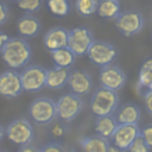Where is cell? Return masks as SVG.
<instances>
[{
	"label": "cell",
	"mask_w": 152,
	"mask_h": 152,
	"mask_svg": "<svg viewBox=\"0 0 152 152\" xmlns=\"http://www.w3.org/2000/svg\"><path fill=\"white\" fill-rule=\"evenodd\" d=\"M2 61L11 69H21L26 66L31 59L32 50L30 44L19 37H10L1 50Z\"/></svg>",
	"instance_id": "cell-1"
},
{
	"label": "cell",
	"mask_w": 152,
	"mask_h": 152,
	"mask_svg": "<svg viewBox=\"0 0 152 152\" xmlns=\"http://www.w3.org/2000/svg\"><path fill=\"white\" fill-rule=\"evenodd\" d=\"M90 110L96 116L114 114L119 107L118 91L110 90L104 87L97 88L90 99Z\"/></svg>",
	"instance_id": "cell-2"
},
{
	"label": "cell",
	"mask_w": 152,
	"mask_h": 152,
	"mask_svg": "<svg viewBox=\"0 0 152 152\" xmlns=\"http://www.w3.org/2000/svg\"><path fill=\"white\" fill-rule=\"evenodd\" d=\"M28 115L38 125H49L57 119L56 101L50 97H37L28 107Z\"/></svg>",
	"instance_id": "cell-3"
},
{
	"label": "cell",
	"mask_w": 152,
	"mask_h": 152,
	"mask_svg": "<svg viewBox=\"0 0 152 152\" xmlns=\"http://www.w3.org/2000/svg\"><path fill=\"white\" fill-rule=\"evenodd\" d=\"M5 134L12 144L21 147L31 144L34 138V129L27 119L19 118L8 124L5 129Z\"/></svg>",
	"instance_id": "cell-4"
},
{
	"label": "cell",
	"mask_w": 152,
	"mask_h": 152,
	"mask_svg": "<svg viewBox=\"0 0 152 152\" xmlns=\"http://www.w3.org/2000/svg\"><path fill=\"white\" fill-rule=\"evenodd\" d=\"M56 106L57 118L64 122H70L74 119H76L83 110L84 101L82 96L74 93H68L59 96V99L56 102Z\"/></svg>",
	"instance_id": "cell-5"
},
{
	"label": "cell",
	"mask_w": 152,
	"mask_h": 152,
	"mask_svg": "<svg viewBox=\"0 0 152 152\" xmlns=\"http://www.w3.org/2000/svg\"><path fill=\"white\" fill-rule=\"evenodd\" d=\"M144 24H145L144 17L137 10L121 11V13L115 19V25L118 31L126 37H131L139 33L142 30Z\"/></svg>",
	"instance_id": "cell-6"
},
{
	"label": "cell",
	"mask_w": 152,
	"mask_h": 152,
	"mask_svg": "<svg viewBox=\"0 0 152 152\" xmlns=\"http://www.w3.org/2000/svg\"><path fill=\"white\" fill-rule=\"evenodd\" d=\"M95 40L93 32L84 26L75 27L69 31L68 36V48L76 55V57L87 55L90 45Z\"/></svg>",
	"instance_id": "cell-7"
},
{
	"label": "cell",
	"mask_w": 152,
	"mask_h": 152,
	"mask_svg": "<svg viewBox=\"0 0 152 152\" xmlns=\"http://www.w3.org/2000/svg\"><path fill=\"white\" fill-rule=\"evenodd\" d=\"M116 48L112 43L104 40H94L87 52V56L90 62L97 66L112 64V62L116 58Z\"/></svg>",
	"instance_id": "cell-8"
},
{
	"label": "cell",
	"mask_w": 152,
	"mask_h": 152,
	"mask_svg": "<svg viewBox=\"0 0 152 152\" xmlns=\"http://www.w3.org/2000/svg\"><path fill=\"white\" fill-rule=\"evenodd\" d=\"M46 69L40 65L25 66L20 72L23 90L28 93H36L42 90L46 86Z\"/></svg>",
	"instance_id": "cell-9"
},
{
	"label": "cell",
	"mask_w": 152,
	"mask_h": 152,
	"mask_svg": "<svg viewBox=\"0 0 152 152\" xmlns=\"http://www.w3.org/2000/svg\"><path fill=\"white\" fill-rule=\"evenodd\" d=\"M101 87L108 88L114 91H119L126 83V74L121 68L114 64L101 66L99 74Z\"/></svg>",
	"instance_id": "cell-10"
},
{
	"label": "cell",
	"mask_w": 152,
	"mask_h": 152,
	"mask_svg": "<svg viewBox=\"0 0 152 152\" xmlns=\"http://www.w3.org/2000/svg\"><path fill=\"white\" fill-rule=\"evenodd\" d=\"M139 135H140V127L138 125L119 124L110 140L113 145L120 148L121 151H127Z\"/></svg>",
	"instance_id": "cell-11"
},
{
	"label": "cell",
	"mask_w": 152,
	"mask_h": 152,
	"mask_svg": "<svg viewBox=\"0 0 152 152\" xmlns=\"http://www.w3.org/2000/svg\"><path fill=\"white\" fill-rule=\"evenodd\" d=\"M23 84L20 78V72L14 69L5 70L0 74V95L13 99L21 94Z\"/></svg>",
	"instance_id": "cell-12"
},
{
	"label": "cell",
	"mask_w": 152,
	"mask_h": 152,
	"mask_svg": "<svg viewBox=\"0 0 152 152\" xmlns=\"http://www.w3.org/2000/svg\"><path fill=\"white\" fill-rule=\"evenodd\" d=\"M66 86L69 87L71 93L82 96L91 91L94 87V82L90 74L84 69H74V70H70Z\"/></svg>",
	"instance_id": "cell-13"
},
{
	"label": "cell",
	"mask_w": 152,
	"mask_h": 152,
	"mask_svg": "<svg viewBox=\"0 0 152 152\" xmlns=\"http://www.w3.org/2000/svg\"><path fill=\"white\" fill-rule=\"evenodd\" d=\"M118 124H128V125H138L141 118V109L138 104L127 102L118 107L115 113L113 114Z\"/></svg>",
	"instance_id": "cell-14"
},
{
	"label": "cell",
	"mask_w": 152,
	"mask_h": 152,
	"mask_svg": "<svg viewBox=\"0 0 152 152\" xmlns=\"http://www.w3.org/2000/svg\"><path fill=\"white\" fill-rule=\"evenodd\" d=\"M68 36H69V31L61 26L50 28L45 33L43 39L45 49L51 52L57 49L65 48L68 45Z\"/></svg>",
	"instance_id": "cell-15"
},
{
	"label": "cell",
	"mask_w": 152,
	"mask_h": 152,
	"mask_svg": "<svg viewBox=\"0 0 152 152\" xmlns=\"http://www.w3.org/2000/svg\"><path fill=\"white\" fill-rule=\"evenodd\" d=\"M70 75V69L68 68H62V66H52L48 69L46 71V86L49 89H62L68 84Z\"/></svg>",
	"instance_id": "cell-16"
},
{
	"label": "cell",
	"mask_w": 152,
	"mask_h": 152,
	"mask_svg": "<svg viewBox=\"0 0 152 152\" xmlns=\"http://www.w3.org/2000/svg\"><path fill=\"white\" fill-rule=\"evenodd\" d=\"M40 21L33 14L26 13L17 21V30L23 38H32L40 31Z\"/></svg>",
	"instance_id": "cell-17"
},
{
	"label": "cell",
	"mask_w": 152,
	"mask_h": 152,
	"mask_svg": "<svg viewBox=\"0 0 152 152\" xmlns=\"http://www.w3.org/2000/svg\"><path fill=\"white\" fill-rule=\"evenodd\" d=\"M78 145L82 152H108L110 146L109 140L100 135H87L78 139Z\"/></svg>",
	"instance_id": "cell-18"
},
{
	"label": "cell",
	"mask_w": 152,
	"mask_h": 152,
	"mask_svg": "<svg viewBox=\"0 0 152 152\" xmlns=\"http://www.w3.org/2000/svg\"><path fill=\"white\" fill-rule=\"evenodd\" d=\"M118 121L115 120L114 115L110 114V115H103V116H96V120H95V125H94V128H95V132L97 135L107 139V140H110L116 127H118Z\"/></svg>",
	"instance_id": "cell-19"
},
{
	"label": "cell",
	"mask_w": 152,
	"mask_h": 152,
	"mask_svg": "<svg viewBox=\"0 0 152 152\" xmlns=\"http://www.w3.org/2000/svg\"><path fill=\"white\" fill-rule=\"evenodd\" d=\"M137 88L140 96L146 90H152V58L146 59L141 64L139 70Z\"/></svg>",
	"instance_id": "cell-20"
},
{
	"label": "cell",
	"mask_w": 152,
	"mask_h": 152,
	"mask_svg": "<svg viewBox=\"0 0 152 152\" xmlns=\"http://www.w3.org/2000/svg\"><path fill=\"white\" fill-rule=\"evenodd\" d=\"M96 13L103 19L115 20L121 13L119 0H99Z\"/></svg>",
	"instance_id": "cell-21"
},
{
	"label": "cell",
	"mask_w": 152,
	"mask_h": 152,
	"mask_svg": "<svg viewBox=\"0 0 152 152\" xmlns=\"http://www.w3.org/2000/svg\"><path fill=\"white\" fill-rule=\"evenodd\" d=\"M51 57H52L55 65L68 68V69L71 68V65L75 63V59H76V55L68 46L51 51Z\"/></svg>",
	"instance_id": "cell-22"
},
{
	"label": "cell",
	"mask_w": 152,
	"mask_h": 152,
	"mask_svg": "<svg viewBox=\"0 0 152 152\" xmlns=\"http://www.w3.org/2000/svg\"><path fill=\"white\" fill-rule=\"evenodd\" d=\"M99 0H75V8L82 17H89L97 12Z\"/></svg>",
	"instance_id": "cell-23"
},
{
	"label": "cell",
	"mask_w": 152,
	"mask_h": 152,
	"mask_svg": "<svg viewBox=\"0 0 152 152\" xmlns=\"http://www.w3.org/2000/svg\"><path fill=\"white\" fill-rule=\"evenodd\" d=\"M48 7L51 13L58 17H65L70 12L69 0H48Z\"/></svg>",
	"instance_id": "cell-24"
},
{
	"label": "cell",
	"mask_w": 152,
	"mask_h": 152,
	"mask_svg": "<svg viewBox=\"0 0 152 152\" xmlns=\"http://www.w3.org/2000/svg\"><path fill=\"white\" fill-rule=\"evenodd\" d=\"M18 7L26 13H36L43 6V0H17Z\"/></svg>",
	"instance_id": "cell-25"
},
{
	"label": "cell",
	"mask_w": 152,
	"mask_h": 152,
	"mask_svg": "<svg viewBox=\"0 0 152 152\" xmlns=\"http://www.w3.org/2000/svg\"><path fill=\"white\" fill-rule=\"evenodd\" d=\"M66 122L59 120V121H52L50 125V134L55 138V139H61L63 138L66 132H68V127L65 125Z\"/></svg>",
	"instance_id": "cell-26"
},
{
	"label": "cell",
	"mask_w": 152,
	"mask_h": 152,
	"mask_svg": "<svg viewBox=\"0 0 152 152\" xmlns=\"http://www.w3.org/2000/svg\"><path fill=\"white\" fill-rule=\"evenodd\" d=\"M150 147L147 146V144L145 142V140L142 139L141 135H139L134 141L133 144L129 146V148L127 150L128 152H150Z\"/></svg>",
	"instance_id": "cell-27"
},
{
	"label": "cell",
	"mask_w": 152,
	"mask_h": 152,
	"mask_svg": "<svg viewBox=\"0 0 152 152\" xmlns=\"http://www.w3.org/2000/svg\"><path fill=\"white\" fill-rule=\"evenodd\" d=\"M39 152H68V151L61 142L53 141V142H49V144L44 145L39 150Z\"/></svg>",
	"instance_id": "cell-28"
},
{
	"label": "cell",
	"mask_w": 152,
	"mask_h": 152,
	"mask_svg": "<svg viewBox=\"0 0 152 152\" xmlns=\"http://www.w3.org/2000/svg\"><path fill=\"white\" fill-rule=\"evenodd\" d=\"M140 135L147 144L150 148H152V124L145 125L142 128H140Z\"/></svg>",
	"instance_id": "cell-29"
},
{
	"label": "cell",
	"mask_w": 152,
	"mask_h": 152,
	"mask_svg": "<svg viewBox=\"0 0 152 152\" xmlns=\"http://www.w3.org/2000/svg\"><path fill=\"white\" fill-rule=\"evenodd\" d=\"M141 97L144 100V104H145L146 112L150 115H152V90H146L145 93H142Z\"/></svg>",
	"instance_id": "cell-30"
},
{
	"label": "cell",
	"mask_w": 152,
	"mask_h": 152,
	"mask_svg": "<svg viewBox=\"0 0 152 152\" xmlns=\"http://www.w3.org/2000/svg\"><path fill=\"white\" fill-rule=\"evenodd\" d=\"M8 19V7L5 2L0 1V26L4 25Z\"/></svg>",
	"instance_id": "cell-31"
},
{
	"label": "cell",
	"mask_w": 152,
	"mask_h": 152,
	"mask_svg": "<svg viewBox=\"0 0 152 152\" xmlns=\"http://www.w3.org/2000/svg\"><path fill=\"white\" fill-rule=\"evenodd\" d=\"M18 152H39V150H38L36 146H33V145L28 144V145L21 146V147L19 148V151H18Z\"/></svg>",
	"instance_id": "cell-32"
},
{
	"label": "cell",
	"mask_w": 152,
	"mask_h": 152,
	"mask_svg": "<svg viewBox=\"0 0 152 152\" xmlns=\"http://www.w3.org/2000/svg\"><path fill=\"white\" fill-rule=\"evenodd\" d=\"M10 39V37L5 33V32H2V31H0V52H1V50H2V48L5 46V44L7 43V40Z\"/></svg>",
	"instance_id": "cell-33"
},
{
	"label": "cell",
	"mask_w": 152,
	"mask_h": 152,
	"mask_svg": "<svg viewBox=\"0 0 152 152\" xmlns=\"http://www.w3.org/2000/svg\"><path fill=\"white\" fill-rule=\"evenodd\" d=\"M108 152H121V150H120V148H118V147H116V146H114V145H113V146L110 145V146H109V148H108Z\"/></svg>",
	"instance_id": "cell-34"
},
{
	"label": "cell",
	"mask_w": 152,
	"mask_h": 152,
	"mask_svg": "<svg viewBox=\"0 0 152 152\" xmlns=\"http://www.w3.org/2000/svg\"><path fill=\"white\" fill-rule=\"evenodd\" d=\"M4 135H5V128H4L2 125L0 124V140L4 138Z\"/></svg>",
	"instance_id": "cell-35"
},
{
	"label": "cell",
	"mask_w": 152,
	"mask_h": 152,
	"mask_svg": "<svg viewBox=\"0 0 152 152\" xmlns=\"http://www.w3.org/2000/svg\"><path fill=\"white\" fill-rule=\"evenodd\" d=\"M10 1H15V2H17V0H10Z\"/></svg>",
	"instance_id": "cell-36"
},
{
	"label": "cell",
	"mask_w": 152,
	"mask_h": 152,
	"mask_svg": "<svg viewBox=\"0 0 152 152\" xmlns=\"http://www.w3.org/2000/svg\"><path fill=\"white\" fill-rule=\"evenodd\" d=\"M0 152H6V151H0Z\"/></svg>",
	"instance_id": "cell-37"
},
{
	"label": "cell",
	"mask_w": 152,
	"mask_h": 152,
	"mask_svg": "<svg viewBox=\"0 0 152 152\" xmlns=\"http://www.w3.org/2000/svg\"><path fill=\"white\" fill-rule=\"evenodd\" d=\"M121 152H126V151H121Z\"/></svg>",
	"instance_id": "cell-38"
},
{
	"label": "cell",
	"mask_w": 152,
	"mask_h": 152,
	"mask_svg": "<svg viewBox=\"0 0 152 152\" xmlns=\"http://www.w3.org/2000/svg\"><path fill=\"white\" fill-rule=\"evenodd\" d=\"M71 152H74V151H71Z\"/></svg>",
	"instance_id": "cell-39"
}]
</instances>
